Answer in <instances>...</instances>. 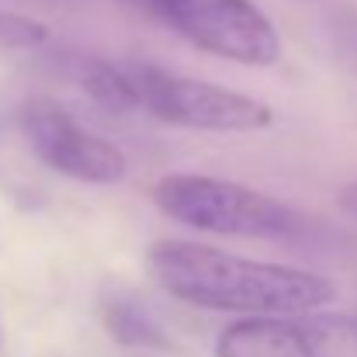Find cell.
<instances>
[{
	"label": "cell",
	"instance_id": "obj_6",
	"mask_svg": "<svg viewBox=\"0 0 357 357\" xmlns=\"http://www.w3.org/2000/svg\"><path fill=\"white\" fill-rule=\"evenodd\" d=\"M215 357H357V319L246 316L219 333Z\"/></svg>",
	"mask_w": 357,
	"mask_h": 357
},
{
	"label": "cell",
	"instance_id": "obj_3",
	"mask_svg": "<svg viewBox=\"0 0 357 357\" xmlns=\"http://www.w3.org/2000/svg\"><path fill=\"white\" fill-rule=\"evenodd\" d=\"M125 70L135 87L139 112L153 115L156 121L195 132H229V135L264 132L274 121L271 105L233 87L195 80L153 63H132Z\"/></svg>",
	"mask_w": 357,
	"mask_h": 357
},
{
	"label": "cell",
	"instance_id": "obj_11",
	"mask_svg": "<svg viewBox=\"0 0 357 357\" xmlns=\"http://www.w3.org/2000/svg\"><path fill=\"white\" fill-rule=\"evenodd\" d=\"M125 3H132V7H139V10H149V14H153V3H156V0H125Z\"/></svg>",
	"mask_w": 357,
	"mask_h": 357
},
{
	"label": "cell",
	"instance_id": "obj_9",
	"mask_svg": "<svg viewBox=\"0 0 357 357\" xmlns=\"http://www.w3.org/2000/svg\"><path fill=\"white\" fill-rule=\"evenodd\" d=\"M45 38H49V28L42 21L0 10V45H7V49H31V45H42Z\"/></svg>",
	"mask_w": 357,
	"mask_h": 357
},
{
	"label": "cell",
	"instance_id": "obj_8",
	"mask_svg": "<svg viewBox=\"0 0 357 357\" xmlns=\"http://www.w3.org/2000/svg\"><path fill=\"white\" fill-rule=\"evenodd\" d=\"M77 80L108 112L121 115V112H135L139 108L135 87H132L125 66H112V63H101V59H77Z\"/></svg>",
	"mask_w": 357,
	"mask_h": 357
},
{
	"label": "cell",
	"instance_id": "obj_2",
	"mask_svg": "<svg viewBox=\"0 0 357 357\" xmlns=\"http://www.w3.org/2000/svg\"><path fill=\"white\" fill-rule=\"evenodd\" d=\"M153 205L198 233L239 239H295L312 236L319 229L298 208L284 205L274 195H264L250 184L212 177V174H167L153 184Z\"/></svg>",
	"mask_w": 357,
	"mask_h": 357
},
{
	"label": "cell",
	"instance_id": "obj_7",
	"mask_svg": "<svg viewBox=\"0 0 357 357\" xmlns=\"http://www.w3.org/2000/svg\"><path fill=\"white\" fill-rule=\"evenodd\" d=\"M101 319H105V330L119 340L121 347L167 351V333L160 330L156 316L128 295H112L101 309Z\"/></svg>",
	"mask_w": 357,
	"mask_h": 357
},
{
	"label": "cell",
	"instance_id": "obj_1",
	"mask_svg": "<svg viewBox=\"0 0 357 357\" xmlns=\"http://www.w3.org/2000/svg\"><path fill=\"white\" fill-rule=\"evenodd\" d=\"M156 284L184 305L239 316H312L330 305L337 284L305 267L239 257L208 243L163 239L149 246Z\"/></svg>",
	"mask_w": 357,
	"mask_h": 357
},
{
	"label": "cell",
	"instance_id": "obj_4",
	"mask_svg": "<svg viewBox=\"0 0 357 357\" xmlns=\"http://www.w3.org/2000/svg\"><path fill=\"white\" fill-rule=\"evenodd\" d=\"M153 14L208 56L239 66L281 59V35L253 0H156Z\"/></svg>",
	"mask_w": 357,
	"mask_h": 357
},
{
	"label": "cell",
	"instance_id": "obj_5",
	"mask_svg": "<svg viewBox=\"0 0 357 357\" xmlns=\"http://www.w3.org/2000/svg\"><path fill=\"white\" fill-rule=\"evenodd\" d=\"M17 128L28 149L59 177L80 184H119L128 174V160L119 146L84 128L52 98H28L17 108Z\"/></svg>",
	"mask_w": 357,
	"mask_h": 357
},
{
	"label": "cell",
	"instance_id": "obj_10",
	"mask_svg": "<svg viewBox=\"0 0 357 357\" xmlns=\"http://www.w3.org/2000/svg\"><path fill=\"white\" fill-rule=\"evenodd\" d=\"M337 205H340V212H344V215H351V219L357 222V181H351V184H344V188H340Z\"/></svg>",
	"mask_w": 357,
	"mask_h": 357
}]
</instances>
